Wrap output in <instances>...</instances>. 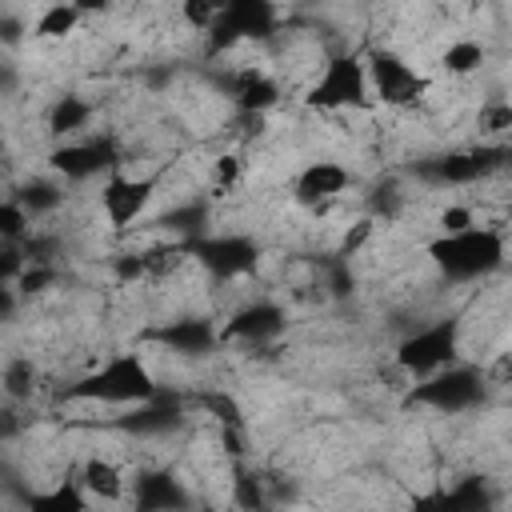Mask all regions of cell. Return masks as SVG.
Wrapping results in <instances>:
<instances>
[{"instance_id": "obj_1", "label": "cell", "mask_w": 512, "mask_h": 512, "mask_svg": "<svg viewBox=\"0 0 512 512\" xmlns=\"http://www.w3.org/2000/svg\"><path fill=\"white\" fill-rule=\"evenodd\" d=\"M304 104L316 112H344V108H368L372 104V84H368V64L356 56H328L316 72V80L304 92Z\"/></svg>"}, {"instance_id": "obj_2", "label": "cell", "mask_w": 512, "mask_h": 512, "mask_svg": "<svg viewBox=\"0 0 512 512\" xmlns=\"http://www.w3.org/2000/svg\"><path fill=\"white\" fill-rule=\"evenodd\" d=\"M152 392H156L152 372L136 356H116L100 372H92L80 388H72V396L80 400H108V404H136L148 400Z\"/></svg>"}, {"instance_id": "obj_3", "label": "cell", "mask_w": 512, "mask_h": 512, "mask_svg": "<svg viewBox=\"0 0 512 512\" xmlns=\"http://www.w3.org/2000/svg\"><path fill=\"white\" fill-rule=\"evenodd\" d=\"M368 84H372V96L392 108H408L428 92V76L416 72L404 56H396L388 48L368 56Z\"/></svg>"}, {"instance_id": "obj_4", "label": "cell", "mask_w": 512, "mask_h": 512, "mask_svg": "<svg viewBox=\"0 0 512 512\" xmlns=\"http://www.w3.org/2000/svg\"><path fill=\"white\" fill-rule=\"evenodd\" d=\"M152 188H156L152 176H132V172H120V168L108 172V180L100 184V212H104L108 228H116V232L132 228L148 212Z\"/></svg>"}, {"instance_id": "obj_5", "label": "cell", "mask_w": 512, "mask_h": 512, "mask_svg": "<svg viewBox=\"0 0 512 512\" xmlns=\"http://www.w3.org/2000/svg\"><path fill=\"white\" fill-rule=\"evenodd\" d=\"M428 252H432V260L444 272H452V276H476V272H484V268H492L500 260V236L476 228V232L456 236V240H444L440 236Z\"/></svg>"}, {"instance_id": "obj_6", "label": "cell", "mask_w": 512, "mask_h": 512, "mask_svg": "<svg viewBox=\"0 0 512 512\" xmlns=\"http://www.w3.org/2000/svg\"><path fill=\"white\" fill-rule=\"evenodd\" d=\"M396 360L420 380V376H432L436 368H444L452 360V328L440 324V328H424L416 336H408L400 348H396Z\"/></svg>"}, {"instance_id": "obj_7", "label": "cell", "mask_w": 512, "mask_h": 512, "mask_svg": "<svg viewBox=\"0 0 512 512\" xmlns=\"http://www.w3.org/2000/svg\"><path fill=\"white\" fill-rule=\"evenodd\" d=\"M352 184V172L336 160H312L300 176H296V200L308 208H324L328 200L344 196Z\"/></svg>"}, {"instance_id": "obj_8", "label": "cell", "mask_w": 512, "mask_h": 512, "mask_svg": "<svg viewBox=\"0 0 512 512\" xmlns=\"http://www.w3.org/2000/svg\"><path fill=\"white\" fill-rule=\"evenodd\" d=\"M76 484L84 488L88 500H104V504H116V500L128 492L124 468H120L116 460H108V456H84Z\"/></svg>"}, {"instance_id": "obj_9", "label": "cell", "mask_w": 512, "mask_h": 512, "mask_svg": "<svg viewBox=\"0 0 512 512\" xmlns=\"http://www.w3.org/2000/svg\"><path fill=\"white\" fill-rule=\"evenodd\" d=\"M232 100H236L240 112H248V116H264V112L280 100V84H276L268 72H260V68H244V72L236 76Z\"/></svg>"}, {"instance_id": "obj_10", "label": "cell", "mask_w": 512, "mask_h": 512, "mask_svg": "<svg viewBox=\"0 0 512 512\" xmlns=\"http://www.w3.org/2000/svg\"><path fill=\"white\" fill-rule=\"evenodd\" d=\"M108 164H116L108 156V148L104 144H88V140L84 144H64V148L52 152V168L60 176H68V180H84V176H92V172H100Z\"/></svg>"}, {"instance_id": "obj_11", "label": "cell", "mask_w": 512, "mask_h": 512, "mask_svg": "<svg viewBox=\"0 0 512 512\" xmlns=\"http://www.w3.org/2000/svg\"><path fill=\"white\" fill-rule=\"evenodd\" d=\"M80 20H84L80 4H48V8L36 12L32 36L36 40H68L72 32H80Z\"/></svg>"}, {"instance_id": "obj_12", "label": "cell", "mask_w": 512, "mask_h": 512, "mask_svg": "<svg viewBox=\"0 0 512 512\" xmlns=\"http://www.w3.org/2000/svg\"><path fill=\"white\" fill-rule=\"evenodd\" d=\"M484 60H488V48L480 40H472V36H456L440 52V68L448 76H476L484 68Z\"/></svg>"}, {"instance_id": "obj_13", "label": "cell", "mask_w": 512, "mask_h": 512, "mask_svg": "<svg viewBox=\"0 0 512 512\" xmlns=\"http://www.w3.org/2000/svg\"><path fill=\"white\" fill-rule=\"evenodd\" d=\"M88 116H92V104L80 100V96H60L48 112V132L52 136H76L88 128Z\"/></svg>"}, {"instance_id": "obj_14", "label": "cell", "mask_w": 512, "mask_h": 512, "mask_svg": "<svg viewBox=\"0 0 512 512\" xmlns=\"http://www.w3.org/2000/svg\"><path fill=\"white\" fill-rule=\"evenodd\" d=\"M28 512H88V496L80 484H56L48 492L28 496Z\"/></svg>"}, {"instance_id": "obj_15", "label": "cell", "mask_w": 512, "mask_h": 512, "mask_svg": "<svg viewBox=\"0 0 512 512\" xmlns=\"http://www.w3.org/2000/svg\"><path fill=\"white\" fill-rule=\"evenodd\" d=\"M0 240L4 244H28L32 240V212L16 196H8L0 204Z\"/></svg>"}, {"instance_id": "obj_16", "label": "cell", "mask_w": 512, "mask_h": 512, "mask_svg": "<svg viewBox=\"0 0 512 512\" xmlns=\"http://www.w3.org/2000/svg\"><path fill=\"white\" fill-rule=\"evenodd\" d=\"M244 180V156L240 152H216L208 164V184L216 192H232Z\"/></svg>"}, {"instance_id": "obj_17", "label": "cell", "mask_w": 512, "mask_h": 512, "mask_svg": "<svg viewBox=\"0 0 512 512\" xmlns=\"http://www.w3.org/2000/svg\"><path fill=\"white\" fill-rule=\"evenodd\" d=\"M436 228H440V236H444V240H456V236L476 232V228H480V220H476V212H472L468 204H444V208L436 212Z\"/></svg>"}, {"instance_id": "obj_18", "label": "cell", "mask_w": 512, "mask_h": 512, "mask_svg": "<svg viewBox=\"0 0 512 512\" xmlns=\"http://www.w3.org/2000/svg\"><path fill=\"white\" fill-rule=\"evenodd\" d=\"M224 8L220 4H204V0H184L180 4V20L192 28V32H212L220 24Z\"/></svg>"}, {"instance_id": "obj_19", "label": "cell", "mask_w": 512, "mask_h": 512, "mask_svg": "<svg viewBox=\"0 0 512 512\" xmlns=\"http://www.w3.org/2000/svg\"><path fill=\"white\" fill-rule=\"evenodd\" d=\"M16 200H20V204H24V208L36 216V212H52V208L64 200V192H60L56 184H28V188H24Z\"/></svg>"}, {"instance_id": "obj_20", "label": "cell", "mask_w": 512, "mask_h": 512, "mask_svg": "<svg viewBox=\"0 0 512 512\" xmlns=\"http://www.w3.org/2000/svg\"><path fill=\"white\" fill-rule=\"evenodd\" d=\"M52 280H56V268H52V264H28L12 288H16L20 296H36V292H44Z\"/></svg>"}, {"instance_id": "obj_21", "label": "cell", "mask_w": 512, "mask_h": 512, "mask_svg": "<svg viewBox=\"0 0 512 512\" xmlns=\"http://www.w3.org/2000/svg\"><path fill=\"white\" fill-rule=\"evenodd\" d=\"M32 364L28 360H12L8 368H4V392H8V400H20V396H28L32 392Z\"/></svg>"}, {"instance_id": "obj_22", "label": "cell", "mask_w": 512, "mask_h": 512, "mask_svg": "<svg viewBox=\"0 0 512 512\" xmlns=\"http://www.w3.org/2000/svg\"><path fill=\"white\" fill-rule=\"evenodd\" d=\"M476 128H480L484 136L508 132V128H512V104H484L480 116H476Z\"/></svg>"}, {"instance_id": "obj_23", "label": "cell", "mask_w": 512, "mask_h": 512, "mask_svg": "<svg viewBox=\"0 0 512 512\" xmlns=\"http://www.w3.org/2000/svg\"><path fill=\"white\" fill-rule=\"evenodd\" d=\"M412 512H460V500L448 488H428L412 500Z\"/></svg>"}, {"instance_id": "obj_24", "label": "cell", "mask_w": 512, "mask_h": 512, "mask_svg": "<svg viewBox=\"0 0 512 512\" xmlns=\"http://www.w3.org/2000/svg\"><path fill=\"white\" fill-rule=\"evenodd\" d=\"M112 272L120 284H136V280H148V260H144V252H124L112 260Z\"/></svg>"}, {"instance_id": "obj_25", "label": "cell", "mask_w": 512, "mask_h": 512, "mask_svg": "<svg viewBox=\"0 0 512 512\" xmlns=\"http://www.w3.org/2000/svg\"><path fill=\"white\" fill-rule=\"evenodd\" d=\"M380 380H384V388H388V392H408V388L416 384V376H412L400 360H392L388 368H380Z\"/></svg>"}, {"instance_id": "obj_26", "label": "cell", "mask_w": 512, "mask_h": 512, "mask_svg": "<svg viewBox=\"0 0 512 512\" xmlns=\"http://www.w3.org/2000/svg\"><path fill=\"white\" fill-rule=\"evenodd\" d=\"M368 236H372V220H356V228H348L344 240H340V256H352Z\"/></svg>"}, {"instance_id": "obj_27", "label": "cell", "mask_w": 512, "mask_h": 512, "mask_svg": "<svg viewBox=\"0 0 512 512\" xmlns=\"http://www.w3.org/2000/svg\"><path fill=\"white\" fill-rule=\"evenodd\" d=\"M244 320H256V312H248ZM264 320H276V312H264ZM252 328L260 332V324H236V332H252Z\"/></svg>"}, {"instance_id": "obj_28", "label": "cell", "mask_w": 512, "mask_h": 512, "mask_svg": "<svg viewBox=\"0 0 512 512\" xmlns=\"http://www.w3.org/2000/svg\"><path fill=\"white\" fill-rule=\"evenodd\" d=\"M500 380H504V384H512V352H508V356H504V364H500Z\"/></svg>"}]
</instances>
